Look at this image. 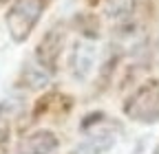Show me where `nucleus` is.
I'll list each match as a JSON object with an SVG mask.
<instances>
[{
	"label": "nucleus",
	"mask_w": 159,
	"mask_h": 154,
	"mask_svg": "<svg viewBox=\"0 0 159 154\" xmlns=\"http://www.w3.org/2000/svg\"><path fill=\"white\" fill-rule=\"evenodd\" d=\"M57 150V137L51 130H38L18 143V154H53Z\"/></svg>",
	"instance_id": "obj_5"
},
{
	"label": "nucleus",
	"mask_w": 159,
	"mask_h": 154,
	"mask_svg": "<svg viewBox=\"0 0 159 154\" xmlns=\"http://www.w3.org/2000/svg\"><path fill=\"white\" fill-rule=\"evenodd\" d=\"M135 9V0H106V15L128 18Z\"/></svg>",
	"instance_id": "obj_8"
},
{
	"label": "nucleus",
	"mask_w": 159,
	"mask_h": 154,
	"mask_svg": "<svg viewBox=\"0 0 159 154\" xmlns=\"http://www.w3.org/2000/svg\"><path fill=\"white\" fill-rule=\"evenodd\" d=\"M126 117H130L133 121L139 123H157L159 121V86L146 84L139 86L124 106Z\"/></svg>",
	"instance_id": "obj_2"
},
{
	"label": "nucleus",
	"mask_w": 159,
	"mask_h": 154,
	"mask_svg": "<svg viewBox=\"0 0 159 154\" xmlns=\"http://www.w3.org/2000/svg\"><path fill=\"white\" fill-rule=\"evenodd\" d=\"M115 145V137L113 134H95V137L77 143L71 154H104Z\"/></svg>",
	"instance_id": "obj_6"
},
{
	"label": "nucleus",
	"mask_w": 159,
	"mask_h": 154,
	"mask_svg": "<svg viewBox=\"0 0 159 154\" xmlns=\"http://www.w3.org/2000/svg\"><path fill=\"white\" fill-rule=\"evenodd\" d=\"M44 11L42 0H16L7 11V29L13 42H25L33 33L40 15Z\"/></svg>",
	"instance_id": "obj_1"
},
{
	"label": "nucleus",
	"mask_w": 159,
	"mask_h": 154,
	"mask_svg": "<svg viewBox=\"0 0 159 154\" xmlns=\"http://www.w3.org/2000/svg\"><path fill=\"white\" fill-rule=\"evenodd\" d=\"M152 154H159V145H157V148H155V152H152Z\"/></svg>",
	"instance_id": "obj_10"
},
{
	"label": "nucleus",
	"mask_w": 159,
	"mask_h": 154,
	"mask_svg": "<svg viewBox=\"0 0 159 154\" xmlns=\"http://www.w3.org/2000/svg\"><path fill=\"white\" fill-rule=\"evenodd\" d=\"M95 55L97 51L91 42H75L71 53V73L75 79L80 82L89 79V75L93 73V66H95Z\"/></svg>",
	"instance_id": "obj_4"
},
{
	"label": "nucleus",
	"mask_w": 159,
	"mask_h": 154,
	"mask_svg": "<svg viewBox=\"0 0 159 154\" xmlns=\"http://www.w3.org/2000/svg\"><path fill=\"white\" fill-rule=\"evenodd\" d=\"M142 148H144V143L139 141V143H137V154H139V150H142Z\"/></svg>",
	"instance_id": "obj_9"
},
{
	"label": "nucleus",
	"mask_w": 159,
	"mask_h": 154,
	"mask_svg": "<svg viewBox=\"0 0 159 154\" xmlns=\"http://www.w3.org/2000/svg\"><path fill=\"white\" fill-rule=\"evenodd\" d=\"M49 79H51V73H47L42 66H31V64H27V66L22 68V82H25L29 88H33V90L44 88V86L49 84Z\"/></svg>",
	"instance_id": "obj_7"
},
{
	"label": "nucleus",
	"mask_w": 159,
	"mask_h": 154,
	"mask_svg": "<svg viewBox=\"0 0 159 154\" xmlns=\"http://www.w3.org/2000/svg\"><path fill=\"white\" fill-rule=\"evenodd\" d=\"M64 40H66V35H64V29L62 27L49 29L44 33V37L40 40V44L35 49V57H38L40 66H42L47 73H53L55 71L57 57H60V53H62V49H64Z\"/></svg>",
	"instance_id": "obj_3"
}]
</instances>
